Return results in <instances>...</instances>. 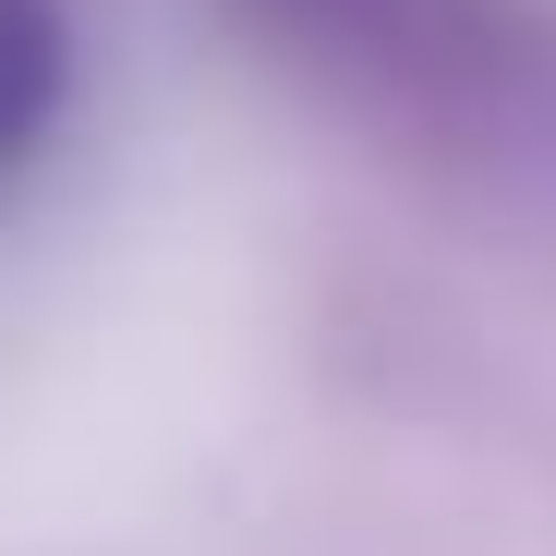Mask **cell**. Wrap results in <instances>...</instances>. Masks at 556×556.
<instances>
[{"label": "cell", "mask_w": 556, "mask_h": 556, "mask_svg": "<svg viewBox=\"0 0 556 556\" xmlns=\"http://www.w3.org/2000/svg\"><path fill=\"white\" fill-rule=\"evenodd\" d=\"M73 85H85L73 0H0V218L37 194V169L73 122Z\"/></svg>", "instance_id": "1"}, {"label": "cell", "mask_w": 556, "mask_h": 556, "mask_svg": "<svg viewBox=\"0 0 556 556\" xmlns=\"http://www.w3.org/2000/svg\"><path fill=\"white\" fill-rule=\"evenodd\" d=\"M254 13L291 37V49H327V61L472 73V49H484V13H496V0H254Z\"/></svg>", "instance_id": "2"}]
</instances>
